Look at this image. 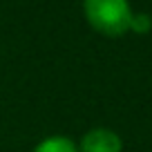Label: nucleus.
Returning a JSON list of instances; mask_svg holds the SVG:
<instances>
[{
    "instance_id": "4",
    "label": "nucleus",
    "mask_w": 152,
    "mask_h": 152,
    "mask_svg": "<svg viewBox=\"0 0 152 152\" xmlns=\"http://www.w3.org/2000/svg\"><path fill=\"white\" fill-rule=\"evenodd\" d=\"M150 29H152V16L150 14H145V11L132 14V18H130V31L143 36V34H150Z\"/></svg>"
},
{
    "instance_id": "3",
    "label": "nucleus",
    "mask_w": 152,
    "mask_h": 152,
    "mask_svg": "<svg viewBox=\"0 0 152 152\" xmlns=\"http://www.w3.org/2000/svg\"><path fill=\"white\" fill-rule=\"evenodd\" d=\"M31 152H78V145L74 139L65 137V134H49V137L40 139Z\"/></svg>"
},
{
    "instance_id": "1",
    "label": "nucleus",
    "mask_w": 152,
    "mask_h": 152,
    "mask_svg": "<svg viewBox=\"0 0 152 152\" xmlns=\"http://www.w3.org/2000/svg\"><path fill=\"white\" fill-rule=\"evenodd\" d=\"M132 7L128 0H83V16L94 31L119 38L130 31Z\"/></svg>"
},
{
    "instance_id": "2",
    "label": "nucleus",
    "mask_w": 152,
    "mask_h": 152,
    "mask_svg": "<svg viewBox=\"0 0 152 152\" xmlns=\"http://www.w3.org/2000/svg\"><path fill=\"white\" fill-rule=\"evenodd\" d=\"M76 145L78 152H123V139L110 128H92Z\"/></svg>"
}]
</instances>
